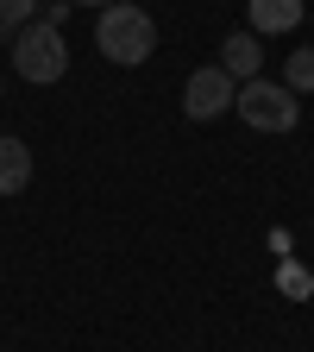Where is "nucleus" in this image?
I'll use <instances>...</instances> for the list:
<instances>
[{"mask_svg": "<svg viewBox=\"0 0 314 352\" xmlns=\"http://www.w3.org/2000/svg\"><path fill=\"white\" fill-rule=\"evenodd\" d=\"M95 44H101L107 63L132 69V63H145L157 51V25H151V13L139 7V0H113V7L95 13Z\"/></svg>", "mask_w": 314, "mask_h": 352, "instance_id": "obj_1", "label": "nucleus"}, {"mask_svg": "<svg viewBox=\"0 0 314 352\" xmlns=\"http://www.w3.org/2000/svg\"><path fill=\"white\" fill-rule=\"evenodd\" d=\"M233 113L251 126V132H295V120H302V101L289 95L283 82H239V95H233Z\"/></svg>", "mask_w": 314, "mask_h": 352, "instance_id": "obj_2", "label": "nucleus"}, {"mask_svg": "<svg viewBox=\"0 0 314 352\" xmlns=\"http://www.w3.org/2000/svg\"><path fill=\"white\" fill-rule=\"evenodd\" d=\"M13 69L25 76V82H57L63 69H69V44H63V25H44V19H32L19 38H13Z\"/></svg>", "mask_w": 314, "mask_h": 352, "instance_id": "obj_3", "label": "nucleus"}, {"mask_svg": "<svg viewBox=\"0 0 314 352\" xmlns=\"http://www.w3.org/2000/svg\"><path fill=\"white\" fill-rule=\"evenodd\" d=\"M233 95H239V82L220 69V63H214V69H195L189 88H183V113H189V120H214V113L233 107Z\"/></svg>", "mask_w": 314, "mask_h": 352, "instance_id": "obj_4", "label": "nucleus"}, {"mask_svg": "<svg viewBox=\"0 0 314 352\" xmlns=\"http://www.w3.org/2000/svg\"><path fill=\"white\" fill-rule=\"evenodd\" d=\"M245 13H251V38H277V32L302 25L308 0H245Z\"/></svg>", "mask_w": 314, "mask_h": 352, "instance_id": "obj_5", "label": "nucleus"}, {"mask_svg": "<svg viewBox=\"0 0 314 352\" xmlns=\"http://www.w3.org/2000/svg\"><path fill=\"white\" fill-rule=\"evenodd\" d=\"M258 63H264V51H258L251 32H233L227 44H220V69H227L233 82H258Z\"/></svg>", "mask_w": 314, "mask_h": 352, "instance_id": "obj_6", "label": "nucleus"}, {"mask_svg": "<svg viewBox=\"0 0 314 352\" xmlns=\"http://www.w3.org/2000/svg\"><path fill=\"white\" fill-rule=\"evenodd\" d=\"M25 183H32V151H25V139L0 132V195H19Z\"/></svg>", "mask_w": 314, "mask_h": 352, "instance_id": "obj_7", "label": "nucleus"}, {"mask_svg": "<svg viewBox=\"0 0 314 352\" xmlns=\"http://www.w3.org/2000/svg\"><path fill=\"white\" fill-rule=\"evenodd\" d=\"M283 88H289V95H308V88H314V44L289 51V63H283Z\"/></svg>", "mask_w": 314, "mask_h": 352, "instance_id": "obj_8", "label": "nucleus"}, {"mask_svg": "<svg viewBox=\"0 0 314 352\" xmlns=\"http://www.w3.org/2000/svg\"><path fill=\"white\" fill-rule=\"evenodd\" d=\"M38 19V0H0V38H19Z\"/></svg>", "mask_w": 314, "mask_h": 352, "instance_id": "obj_9", "label": "nucleus"}, {"mask_svg": "<svg viewBox=\"0 0 314 352\" xmlns=\"http://www.w3.org/2000/svg\"><path fill=\"white\" fill-rule=\"evenodd\" d=\"M277 289L295 296V302H308V296H314V277L302 271V264H283V271H277Z\"/></svg>", "mask_w": 314, "mask_h": 352, "instance_id": "obj_10", "label": "nucleus"}, {"mask_svg": "<svg viewBox=\"0 0 314 352\" xmlns=\"http://www.w3.org/2000/svg\"><path fill=\"white\" fill-rule=\"evenodd\" d=\"M38 19H44V25H63V19H69V0H51V7H38Z\"/></svg>", "mask_w": 314, "mask_h": 352, "instance_id": "obj_11", "label": "nucleus"}, {"mask_svg": "<svg viewBox=\"0 0 314 352\" xmlns=\"http://www.w3.org/2000/svg\"><path fill=\"white\" fill-rule=\"evenodd\" d=\"M69 7H101V0H69ZM107 7H113V0H107Z\"/></svg>", "mask_w": 314, "mask_h": 352, "instance_id": "obj_12", "label": "nucleus"}]
</instances>
